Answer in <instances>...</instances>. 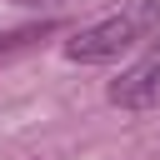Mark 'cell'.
<instances>
[{
	"label": "cell",
	"mask_w": 160,
	"mask_h": 160,
	"mask_svg": "<svg viewBox=\"0 0 160 160\" xmlns=\"http://www.w3.org/2000/svg\"><path fill=\"white\" fill-rule=\"evenodd\" d=\"M110 105H120V110H160V45L145 55V60H135L115 85H110Z\"/></svg>",
	"instance_id": "7a4b0ae2"
},
{
	"label": "cell",
	"mask_w": 160,
	"mask_h": 160,
	"mask_svg": "<svg viewBox=\"0 0 160 160\" xmlns=\"http://www.w3.org/2000/svg\"><path fill=\"white\" fill-rule=\"evenodd\" d=\"M155 25H160V0H130L125 10H115V15H105V20L85 25V30H75L65 40V55L80 60V65H105V60L125 55L130 45H140Z\"/></svg>",
	"instance_id": "6da1fadb"
},
{
	"label": "cell",
	"mask_w": 160,
	"mask_h": 160,
	"mask_svg": "<svg viewBox=\"0 0 160 160\" xmlns=\"http://www.w3.org/2000/svg\"><path fill=\"white\" fill-rule=\"evenodd\" d=\"M15 5H40V0H15Z\"/></svg>",
	"instance_id": "3957f363"
}]
</instances>
